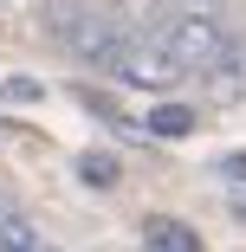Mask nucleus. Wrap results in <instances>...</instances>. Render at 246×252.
Segmentation results:
<instances>
[{
  "instance_id": "obj_1",
  "label": "nucleus",
  "mask_w": 246,
  "mask_h": 252,
  "mask_svg": "<svg viewBox=\"0 0 246 252\" xmlns=\"http://www.w3.org/2000/svg\"><path fill=\"white\" fill-rule=\"evenodd\" d=\"M45 26H52V39L65 45L71 59L104 65V71H117V59L130 52V39H136L123 26V13L104 7V0H52V7H45Z\"/></svg>"
},
{
  "instance_id": "obj_2",
  "label": "nucleus",
  "mask_w": 246,
  "mask_h": 252,
  "mask_svg": "<svg viewBox=\"0 0 246 252\" xmlns=\"http://www.w3.org/2000/svg\"><path fill=\"white\" fill-rule=\"evenodd\" d=\"M162 52L181 71H220L233 59V39H227L220 20H169L162 26Z\"/></svg>"
},
{
  "instance_id": "obj_3",
  "label": "nucleus",
  "mask_w": 246,
  "mask_h": 252,
  "mask_svg": "<svg viewBox=\"0 0 246 252\" xmlns=\"http://www.w3.org/2000/svg\"><path fill=\"white\" fill-rule=\"evenodd\" d=\"M117 78L136 84V91H169L181 78V65L162 52V39H130V52L117 59Z\"/></svg>"
},
{
  "instance_id": "obj_4",
  "label": "nucleus",
  "mask_w": 246,
  "mask_h": 252,
  "mask_svg": "<svg viewBox=\"0 0 246 252\" xmlns=\"http://www.w3.org/2000/svg\"><path fill=\"white\" fill-rule=\"evenodd\" d=\"M142 239H149V252H201V233L169 220V214H149L142 220Z\"/></svg>"
},
{
  "instance_id": "obj_5",
  "label": "nucleus",
  "mask_w": 246,
  "mask_h": 252,
  "mask_svg": "<svg viewBox=\"0 0 246 252\" xmlns=\"http://www.w3.org/2000/svg\"><path fill=\"white\" fill-rule=\"evenodd\" d=\"M194 104H156L149 110V123H142V136H169V142H181V136H194Z\"/></svg>"
},
{
  "instance_id": "obj_6",
  "label": "nucleus",
  "mask_w": 246,
  "mask_h": 252,
  "mask_svg": "<svg viewBox=\"0 0 246 252\" xmlns=\"http://www.w3.org/2000/svg\"><path fill=\"white\" fill-rule=\"evenodd\" d=\"M0 252H45V246H39V233L20 214H0Z\"/></svg>"
},
{
  "instance_id": "obj_7",
  "label": "nucleus",
  "mask_w": 246,
  "mask_h": 252,
  "mask_svg": "<svg viewBox=\"0 0 246 252\" xmlns=\"http://www.w3.org/2000/svg\"><path fill=\"white\" fill-rule=\"evenodd\" d=\"M78 175L91 188H117V156H104V149H91V156H78Z\"/></svg>"
},
{
  "instance_id": "obj_8",
  "label": "nucleus",
  "mask_w": 246,
  "mask_h": 252,
  "mask_svg": "<svg viewBox=\"0 0 246 252\" xmlns=\"http://www.w3.org/2000/svg\"><path fill=\"white\" fill-rule=\"evenodd\" d=\"M169 7H175V20H214L227 0H169Z\"/></svg>"
},
{
  "instance_id": "obj_9",
  "label": "nucleus",
  "mask_w": 246,
  "mask_h": 252,
  "mask_svg": "<svg viewBox=\"0 0 246 252\" xmlns=\"http://www.w3.org/2000/svg\"><path fill=\"white\" fill-rule=\"evenodd\" d=\"M214 168H220V181H246V149H233V156H220Z\"/></svg>"
},
{
  "instance_id": "obj_10",
  "label": "nucleus",
  "mask_w": 246,
  "mask_h": 252,
  "mask_svg": "<svg viewBox=\"0 0 246 252\" xmlns=\"http://www.w3.org/2000/svg\"><path fill=\"white\" fill-rule=\"evenodd\" d=\"M7 97H20V104H33V97H39V84H33V78H13V84H7Z\"/></svg>"
},
{
  "instance_id": "obj_11",
  "label": "nucleus",
  "mask_w": 246,
  "mask_h": 252,
  "mask_svg": "<svg viewBox=\"0 0 246 252\" xmlns=\"http://www.w3.org/2000/svg\"><path fill=\"white\" fill-rule=\"evenodd\" d=\"M233 220H246V194H240V200H233Z\"/></svg>"
},
{
  "instance_id": "obj_12",
  "label": "nucleus",
  "mask_w": 246,
  "mask_h": 252,
  "mask_svg": "<svg viewBox=\"0 0 246 252\" xmlns=\"http://www.w3.org/2000/svg\"><path fill=\"white\" fill-rule=\"evenodd\" d=\"M0 7H20V0H0Z\"/></svg>"
}]
</instances>
